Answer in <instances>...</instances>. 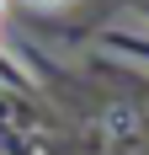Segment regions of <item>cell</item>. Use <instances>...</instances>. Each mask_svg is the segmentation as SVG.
<instances>
[{
	"label": "cell",
	"instance_id": "6da1fadb",
	"mask_svg": "<svg viewBox=\"0 0 149 155\" xmlns=\"http://www.w3.org/2000/svg\"><path fill=\"white\" fill-rule=\"evenodd\" d=\"M0 5H5V0H0Z\"/></svg>",
	"mask_w": 149,
	"mask_h": 155
}]
</instances>
